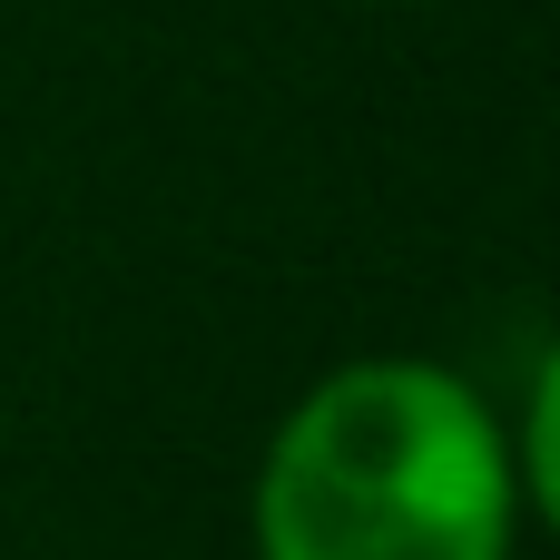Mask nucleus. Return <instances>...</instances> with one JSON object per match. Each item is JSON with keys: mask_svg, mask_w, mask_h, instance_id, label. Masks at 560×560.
Wrapping results in <instances>:
<instances>
[{"mask_svg": "<svg viewBox=\"0 0 560 560\" xmlns=\"http://www.w3.org/2000/svg\"><path fill=\"white\" fill-rule=\"evenodd\" d=\"M512 433L463 374L413 354L325 374L256 472V560H512Z\"/></svg>", "mask_w": 560, "mask_h": 560, "instance_id": "1", "label": "nucleus"}, {"mask_svg": "<svg viewBox=\"0 0 560 560\" xmlns=\"http://www.w3.org/2000/svg\"><path fill=\"white\" fill-rule=\"evenodd\" d=\"M404 10H433V0H404Z\"/></svg>", "mask_w": 560, "mask_h": 560, "instance_id": "2", "label": "nucleus"}]
</instances>
